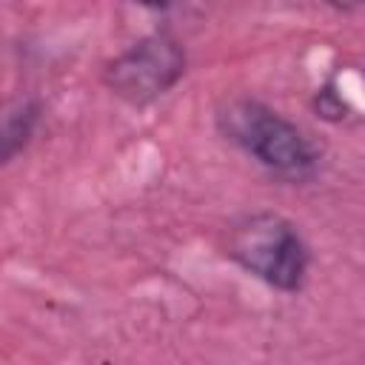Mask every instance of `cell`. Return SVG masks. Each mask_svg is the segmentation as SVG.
<instances>
[{"label": "cell", "mask_w": 365, "mask_h": 365, "mask_svg": "<svg viewBox=\"0 0 365 365\" xmlns=\"http://www.w3.org/2000/svg\"><path fill=\"white\" fill-rule=\"evenodd\" d=\"M225 134L265 168L285 177H305L317 168V148L282 114L257 100H237L222 114Z\"/></svg>", "instance_id": "obj_1"}, {"label": "cell", "mask_w": 365, "mask_h": 365, "mask_svg": "<svg viewBox=\"0 0 365 365\" xmlns=\"http://www.w3.org/2000/svg\"><path fill=\"white\" fill-rule=\"evenodd\" d=\"M228 254L245 271L279 291H297L308 271V248L299 231L268 211L242 220L231 231Z\"/></svg>", "instance_id": "obj_2"}, {"label": "cell", "mask_w": 365, "mask_h": 365, "mask_svg": "<svg viewBox=\"0 0 365 365\" xmlns=\"http://www.w3.org/2000/svg\"><path fill=\"white\" fill-rule=\"evenodd\" d=\"M182 71H185L182 46L171 34L157 31L134 43L120 57H114L106 68V83L117 97L143 106L163 97L182 77Z\"/></svg>", "instance_id": "obj_3"}, {"label": "cell", "mask_w": 365, "mask_h": 365, "mask_svg": "<svg viewBox=\"0 0 365 365\" xmlns=\"http://www.w3.org/2000/svg\"><path fill=\"white\" fill-rule=\"evenodd\" d=\"M37 123V106L31 100H17L0 108V165L9 163L31 137Z\"/></svg>", "instance_id": "obj_4"}]
</instances>
